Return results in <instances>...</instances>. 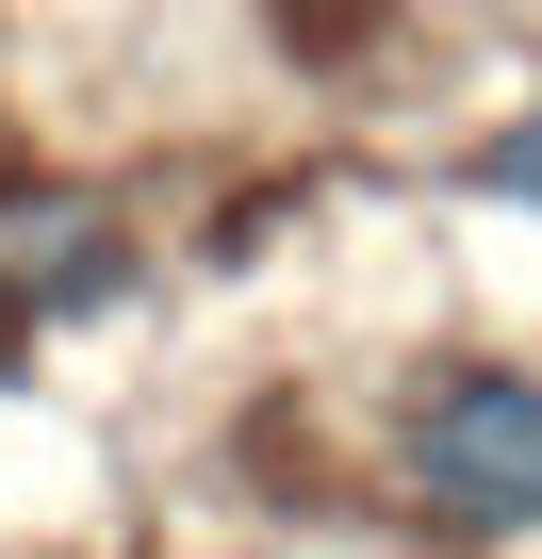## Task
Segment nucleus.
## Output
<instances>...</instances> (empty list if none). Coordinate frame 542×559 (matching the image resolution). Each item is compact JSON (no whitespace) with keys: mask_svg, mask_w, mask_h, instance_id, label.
<instances>
[{"mask_svg":"<svg viewBox=\"0 0 542 559\" xmlns=\"http://www.w3.org/2000/svg\"><path fill=\"white\" fill-rule=\"evenodd\" d=\"M411 493L477 543L542 526V379H427L411 395Z\"/></svg>","mask_w":542,"mask_h":559,"instance_id":"obj_1","label":"nucleus"},{"mask_svg":"<svg viewBox=\"0 0 542 559\" xmlns=\"http://www.w3.org/2000/svg\"><path fill=\"white\" fill-rule=\"evenodd\" d=\"M493 181H509V198H542V99H526V116L493 132Z\"/></svg>","mask_w":542,"mask_h":559,"instance_id":"obj_2","label":"nucleus"}]
</instances>
